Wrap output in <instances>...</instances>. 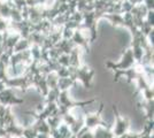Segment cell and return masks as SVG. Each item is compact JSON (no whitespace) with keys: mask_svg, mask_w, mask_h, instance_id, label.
Listing matches in <instances>:
<instances>
[{"mask_svg":"<svg viewBox=\"0 0 154 138\" xmlns=\"http://www.w3.org/2000/svg\"><path fill=\"white\" fill-rule=\"evenodd\" d=\"M93 131V138H114L112 130L107 129L106 127H97Z\"/></svg>","mask_w":154,"mask_h":138,"instance_id":"7a4b0ae2","label":"cell"},{"mask_svg":"<svg viewBox=\"0 0 154 138\" xmlns=\"http://www.w3.org/2000/svg\"><path fill=\"white\" fill-rule=\"evenodd\" d=\"M129 128H130V123L127 118L124 116H121L120 114L116 115V121L115 124L112 129V132L114 135V137H119V136H122L129 132Z\"/></svg>","mask_w":154,"mask_h":138,"instance_id":"6da1fadb","label":"cell"},{"mask_svg":"<svg viewBox=\"0 0 154 138\" xmlns=\"http://www.w3.org/2000/svg\"><path fill=\"white\" fill-rule=\"evenodd\" d=\"M19 138H24V137H23V136H21V137H19Z\"/></svg>","mask_w":154,"mask_h":138,"instance_id":"3957f363","label":"cell"}]
</instances>
